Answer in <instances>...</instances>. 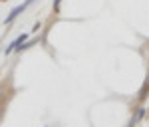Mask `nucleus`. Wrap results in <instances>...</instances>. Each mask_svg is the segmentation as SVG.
Masks as SVG:
<instances>
[{
  "instance_id": "1",
  "label": "nucleus",
  "mask_w": 149,
  "mask_h": 127,
  "mask_svg": "<svg viewBox=\"0 0 149 127\" xmlns=\"http://www.w3.org/2000/svg\"><path fill=\"white\" fill-rule=\"evenodd\" d=\"M32 2H34V0H24L22 4L14 6V8L10 10V14H8V16L4 18V24H12L14 20H16V18H18V16H20V14H22L24 10H26V8H28V6H30V4H32Z\"/></svg>"
},
{
  "instance_id": "2",
  "label": "nucleus",
  "mask_w": 149,
  "mask_h": 127,
  "mask_svg": "<svg viewBox=\"0 0 149 127\" xmlns=\"http://www.w3.org/2000/svg\"><path fill=\"white\" fill-rule=\"evenodd\" d=\"M145 113H147V109H145V107H137V109L133 111V115L129 117V121H127V127H135L139 121L145 117Z\"/></svg>"
},
{
  "instance_id": "3",
  "label": "nucleus",
  "mask_w": 149,
  "mask_h": 127,
  "mask_svg": "<svg viewBox=\"0 0 149 127\" xmlns=\"http://www.w3.org/2000/svg\"><path fill=\"white\" fill-rule=\"evenodd\" d=\"M26 40H28V34H20L18 38H16V40H14V42H10V46H8L6 50H4V54L8 56V54H12V52H16V50H18V48L22 46V44L26 42Z\"/></svg>"
},
{
  "instance_id": "4",
  "label": "nucleus",
  "mask_w": 149,
  "mask_h": 127,
  "mask_svg": "<svg viewBox=\"0 0 149 127\" xmlns=\"http://www.w3.org/2000/svg\"><path fill=\"white\" fill-rule=\"evenodd\" d=\"M60 4H62V0H54V12H60Z\"/></svg>"
},
{
  "instance_id": "5",
  "label": "nucleus",
  "mask_w": 149,
  "mask_h": 127,
  "mask_svg": "<svg viewBox=\"0 0 149 127\" xmlns=\"http://www.w3.org/2000/svg\"><path fill=\"white\" fill-rule=\"evenodd\" d=\"M2 111H4V105H2V99H0V117H2Z\"/></svg>"
},
{
  "instance_id": "6",
  "label": "nucleus",
  "mask_w": 149,
  "mask_h": 127,
  "mask_svg": "<svg viewBox=\"0 0 149 127\" xmlns=\"http://www.w3.org/2000/svg\"><path fill=\"white\" fill-rule=\"evenodd\" d=\"M0 2H6V0H0Z\"/></svg>"
},
{
  "instance_id": "7",
  "label": "nucleus",
  "mask_w": 149,
  "mask_h": 127,
  "mask_svg": "<svg viewBox=\"0 0 149 127\" xmlns=\"http://www.w3.org/2000/svg\"><path fill=\"white\" fill-rule=\"evenodd\" d=\"M147 111H149V107H147Z\"/></svg>"
}]
</instances>
